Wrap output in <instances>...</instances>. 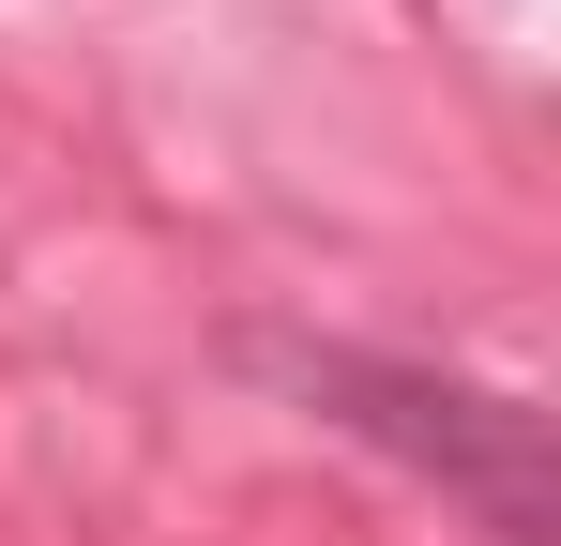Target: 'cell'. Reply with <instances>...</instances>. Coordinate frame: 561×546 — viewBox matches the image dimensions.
<instances>
[{"label":"cell","instance_id":"cell-1","mask_svg":"<svg viewBox=\"0 0 561 546\" xmlns=\"http://www.w3.org/2000/svg\"><path fill=\"white\" fill-rule=\"evenodd\" d=\"M288 395L319 410V425H350V441L410 455L440 501H470L501 546H547L561 532V486H547V410H516V395H470V379H425V364H365V350H274Z\"/></svg>","mask_w":561,"mask_h":546}]
</instances>
